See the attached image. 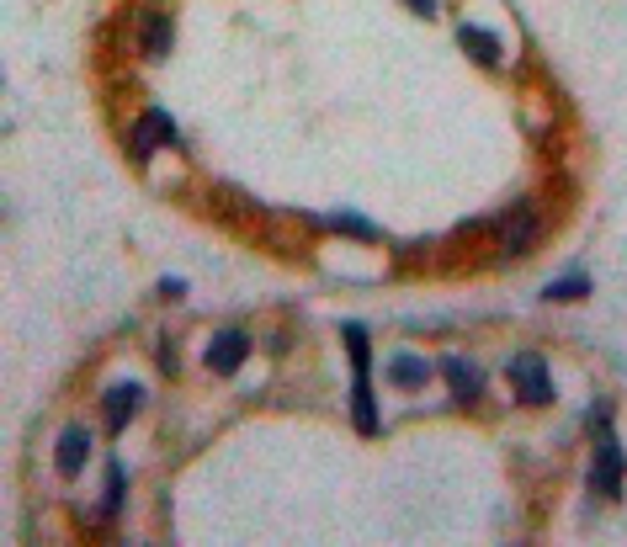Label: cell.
<instances>
[{
	"label": "cell",
	"mask_w": 627,
	"mask_h": 547,
	"mask_svg": "<svg viewBox=\"0 0 627 547\" xmlns=\"http://www.w3.org/2000/svg\"><path fill=\"white\" fill-rule=\"evenodd\" d=\"M442 378L452 383V399L473 404V399H479V388H484V367L473 362V356H442Z\"/></svg>",
	"instance_id": "obj_5"
},
{
	"label": "cell",
	"mask_w": 627,
	"mask_h": 547,
	"mask_svg": "<svg viewBox=\"0 0 627 547\" xmlns=\"http://www.w3.org/2000/svg\"><path fill=\"white\" fill-rule=\"evenodd\" d=\"M325 229H341V234H351V239H383V229L372 224V218H357V213H335V218H319Z\"/></svg>",
	"instance_id": "obj_15"
},
{
	"label": "cell",
	"mask_w": 627,
	"mask_h": 547,
	"mask_svg": "<svg viewBox=\"0 0 627 547\" xmlns=\"http://www.w3.org/2000/svg\"><path fill=\"white\" fill-rule=\"evenodd\" d=\"M426 378H431V362H426V356H410V351H404V356L388 362V383H394V388H420Z\"/></svg>",
	"instance_id": "obj_13"
},
{
	"label": "cell",
	"mask_w": 627,
	"mask_h": 547,
	"mask_svg": "<svg viewBox=\"0 0 627 547\" xmlns=\"http://www.w3.org/2000/svg\"><path fill=\"white\" fill-rule=\"evenodd\" d=\"M123 494H128V468L112 457V463H107V494H101V505L91 510V521H112L117 505H123Z\"/></svg>",
	"instance_id": "obj_12"
},
{
	"label": "cell",
	"mask_w": 627,
	"mask_h": 547,
	"mask_svg": "<svg viewBox=\"0 0 627 547\" xmlns=\"http://www.w3.org/2000/svg\"><path fill=\"white\" fill-rule=\"evenodd\" d=\"M410 6H415L420 16H436V0H410Z\"/></svg>",
	"instance_id": "obj_18"
},
{
	"label": "cell",
	"mask_w": 627,
	"mask_h": 547,
	"mask_svg": "<svg viewBox=\"0 0 627 547\" xmlns=\"http://www.w3.org/2000/svg\"><path fill=\"white\" fill-rule=\"evenodd\" d=\"M622 473H627V457L617 447L612 431L596 436V463H590V484H596L601 500H622Z\"/></svg>",
	"instance_id": "obj_2"
},
{
	"label": "cell",
	"mask_w": 627,
	"mask_h": 547,
	"mask_svg": "<svg viewBox=\"0 0 627 547\" xmlns=\"http://www.w3.org/2000/svg\"><path fill=\"white\" fill-rule=\"evenodd\" d=\"M160 293H165V298H186V282H181V277H165Z\"/></svg>",
	"instance_id": "obj_17"
},
{
	"label": "cell",
	"mask_w": 627,
	"mask_h": 547,
	"mask_svg": "<svg viewBox=\"0 0 627 547\" xmlns=\"http://www.w3.org/2000/svg\"><path fill=\"white\" fill-rule=\"evenodd\" d=\"M511 383H516V399L521 404H553V393H558L537 351H521L516 362H511Z\"/></svg>",
	"instance_id": "obj_3"
},
{
	"label": "cell",
	"mask_w": 627,
	"mask_h": 547,
	"mask_svg": "<svg viewBox=\"0 0 627 547\" xmlns=\"http://www.w3.org/2000/svg\"><path fill=\"white\" fill-rule=\"evenodd\" d=\"M155 362H160V372L165 378H181V356H176V340H155Z\"/></svg>",
	"instance_id": "obj_16"
},
{
	"label": "cell",
	"mask_w": 627,
	"mask_h": 547,
	"mask_svg": "<svg viewBox=\"0 0 627 547\" xmlns=\"http://www.w3.org/2000/svg\"><path fill=\"white\" fill-rule=\"evenodd\" d=\"M171 43H176V22L165 11H144V22H139V48L149 59H165L171 54Z\"/></svg>",
	"instance_id": "obj_8"
},
{
	"label": "cell",
	"mask_w": 627,
	"mask_h": 547,
	"mask_svg": "<svg viewBox=\"0 0 627 547\" xmlns=\"http://www.w3.org/2000/svg\"><path fill=\"white\" fill-rule=\"evenodd\" d=\"M181 139H176V123H171V112H144L139 123H133V133H128V155H133V165H144L155 149H176Z\"/></svg>",
	"instance_id": "obj_1"
},
{
	"label": "cell",
	"mask_w": 627,
	"mask_h": 547,
	"mask_svg": "<svg viewBox=\"0 0 627 547\" xmlns=\"http://www.w3.org/2000/svg\"><path fill=\"white\" fill-rule=\"evenodd\" d=\"M564 298H590V277L585 271H574V277H558L542 287V303H564Z\"/></svg>",
	"instance_id": "obj_14"
},
{
	"label": "cell",
	"mask_w": 627,
	"mask_h": 547,
	"mask_svg": "<svg viewBox=\"0 0 627 547\" xmlns=\"http://www.w3.org/2000/svg\"><path fill=\"white\" fill-rule=\"evenodd\" d=\"M537 208L532 202H516L511 213H505V255H527L532 250V239H537Z\"/></svg>",
	"instance_id": "obj_6"
},
{
	"label": "cell",
	"mask_w": 627,
	"mask_h": 547,
	"mask_svg": "<svg viewBox=\"0 0 627 547\" xmlns=\"http://www.w3.org/2000/svg\"><path fill=\"white\" fill-rule=\"evenodd\" d=\"M86 457H91V431H86V425H70V431H59L54 468H59L64 478H75L80 468H86Z\"/></svg>",
	"instance_id": "obj_7"
},
{
	"label": "cell",
	"mask_w": 627,
	"mask_h": 547,
	"mask_svg": "<svg viewBox=\"0 0 627 547\" xmlns=\"http://www.w3.org/2000/svg\"><path fill=\"white\" fill-rule=\"evenodd\" d=\"M245 356H250V335L245 330H224V335H213V346H208V372L234 378V372L245 367Z\"/></svg>",
	"instance_id": "obj_4"
},
{
	"label": "cell",
	"mask_w": 627,
	"mask_h": 547,
	"mask_svg": "<svg viewBox=\"0 0 627 547\" xmlns=\"http://www.w3.org/2000/svg\"><path fill=\"white\" fill-rule=\"evenodd\" d=\"M457 43H463L468 54H473V64H484V70H500V32L463 22V27H457Z\"/></svg>",
	"instance_id": "obj_9"
},
{
	"label": "cell",
	"mask_w": 627,
	"mask_h": 547,
	"mask_svg": "<svg viewBox=\"0 0 627 547\" xmlns=\"http://www.w3.org/2000/svg\"><path fill=\"white\" fill-rule=\"evenodd\" d=\"M351 420H357L362 436L378 431V404H372V378L367 372H351Z\"/></svg>",
	"instance_id": "obj_10"
},
{
	"label": "cell",
	"mask_w": 627,
	"mask_h": 547,
	"mask_svg": "<svg viewBox=\"0 0 627 547\" xmlns=\"http://www.w3.org/2000/svg\"><path fill=\"white\" fill-rule=\"evenodd\" d=\"M139 404H144V388L139 383H117L107 393V425H112V431H123V425L139 415Z\"/></svg>",
	"instance_id": "obj_11"
}]
</instances>
